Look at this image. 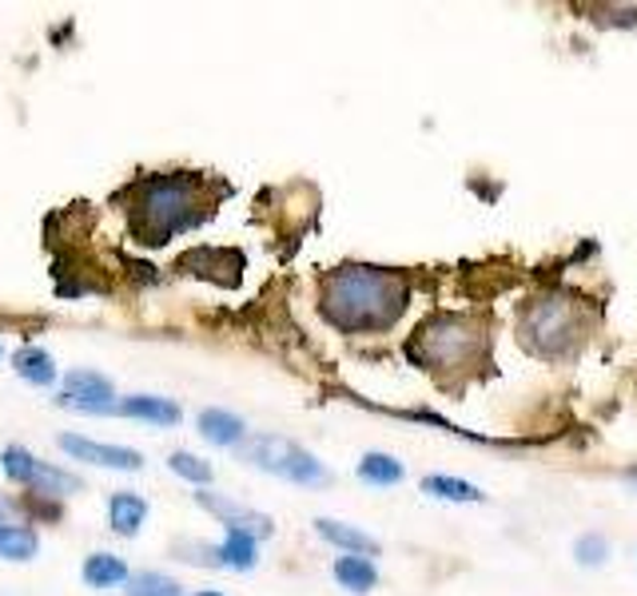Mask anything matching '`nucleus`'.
I'll use <instances>...</instances> for the list:
<instances>
[{
	"instance_id": "obj_7",
	"label": "nucleus",
	"mask_w": 637,
	"mask_h": 596,
	"mask_svg": "<svg viewBox=\"0 0 637 596\" xmlns=\"http://www.w3.org/2000/svg\"><path fill=\"white\" fill-rule=\"evenodd\" d=\"M57 446L64 454H72L76 461H93V465H105V470H139L144 465V454L124 446H100V442H88V437H72L60 434Z\"/></svg>"
},
{
	"instance_id": "obj_15",
	"label": "nucleus",
	"mask_w": 637,
	"mask_h": 596,
	"mask_svg": "<svg viewBox=\"0 0 637 596\" xmlns=\"http://www.w3.org/2000/svg\"><path fill=\"white\" fill-rule=\"evenodd\" d=\"M216 557H220V569L247 573V569H255V537H247L240 529H228L223 545H216Z\"/></svg>"
},
{
	"instance_id": "obj_27",
	"label": "nucleus",
	"mask_w": 637,
	"mask_h": 596,
	"mask_svg": "<svg viewBox=\"0 0 637 596\" xmlns=\"http://www.w3.org/2000/svg\"><path fill=\"white\" fill-rule=\"evenodd\" d=\"M0 355H4V346H0Z\"/></svg>"
},
{
	"instance_id": "obj_11",
	"label": "nucleus",
	"mask_w": 637,
	"mask_h": 596,
	"mask_svg": "<svg viewBox=\"0 0 637 596\" xmlns=\"http://www.w3.org/2000/svg\"><path fill=\"white\" fill-rule=\"evenodd\" d=\"M315 533H319L323 541H331V545H339V549L355 552V557H359V552H371V557L379 552V541L367 537V533H363V529H355V525L331 521V517H319V521H315Z\"/></svg>"
},
{
	"instance_id": "obj_4",
	"label": "nucleus",
	"mask_w": 637,
	"mask_h": 596,
	"mask_svg": "<svg viewBox=\"0 0 637 596\" xmlns=\"http://www.w3.org/2000/svg\"><path fill=\"white\" fill-rule=\"evenodd\" d=\"M590 307L574 295H538L522 310V343L538 358H566L586 343Z\"/></svg>"
},
{
	"instance_id": "obj_26",
	"label": "nucleus",
	"mask_w": 637,
	"mask_h": 596,
	"mask_svg": "<svg viewBox=\"0 0 637 596\" xmlns=\"http://www.w3.org/2000/svg\"><path fill=\"white\" fill-rule=\"evenodd\" d=\"M196 596H223V593H208V588H204V593H196Z\"/></svg>"
},
{
	"instance_id": "obj_20",
	"label": "nucleus",
	"mask_w": 637,
	"mask_h": 596,
	"mask_svg": "<svg viewBox=\"0 0 637 596\" xmlns=\"http://www.w3.org/2000/svg\"><path fill=\"white\" fill-rule=\"evenodd\" d=\"M0 470L9 473L12 482L33 485L36 482V470H40V461H36L24 446H9L4 454H0Z\"/></svg>"
},
{
	"instance_id": "obj_9",
	"label": "nucleus",
	"mask_w": 637,
	"mask_h": 596,
	"mask_svg": "<svg viewBox=\"0 0 637 596\" xmlns=\"http://www.w3.org/2000/svg\"><path fill=\"white\" fill-rule=\"evenodd\" d=\"M100 413H120V418H144V422L156 425H175L180 422V406L168 398H151V394H139V398H124L105 406Z\"/></svg>"
},
{
	"instance_id": "obj_2",
	"label": "nucleus",
	"mask_w": 637,
	"mask_h": 596,
	"mask_svg": "<svg viewBox=\"0 0 637 596\" xmlns=\"http://www.w3.org/2000/svg\"><path fill=\"white\" fill-rule=\"evenodd\" d=\"M216 199L208 196V175L168 172L132 184V231L139 243L160 247L180 231H192L211 215Z\"/></svg>"
},
{
	"instance_id": "obj_13",
	"label": "nucleus",
	"mask_w": 637,
	"mask_h": 596,
	"mask_svg": "<svg viewBox=\"0 0 637 596\" xmlns=\"http://www.w3.org/2000/svg\"><path fill=\"white\" fill-rule=\"evenodd\" d=\"M144 517H148V501L136 494H112V501H108V521L120 537H136Z\"/></svg>"
},
{
	"instance_id": "obj_19",
	"label": "nucleus",
	"mask_w": 637,
	"mask_h": 596,
	"mask_svg": "<svg viewBox=\"0 0 637 596\" xmlns=\"http://www.w3.org/2000/svg\"><path fill=\"white\" fill-rule=\"evenodd\" d=\"M359 477L367 485H394L403 482V461H394L391 454H367L359 461Z\"/></svg>"
},
{
	"instance_id": "obj_6",
	"label": "nucleus",
	"mask_w": 637,
	"mask_h": 596,
	"mask_svg": "<svg viewBox=\"0 0 637 596\" xmlns=\"http://www.w3.org/2000/svg\"><path fill=\"white\" fill-rule=\"evenodd\" d=\"M117 390H112V378L96 374V370H72L64 374V406H76L84 413H100L105 406H112Z\"/></svg>"
},
{
	"instance_id": "obj_22",
	"label": "nucleus",
	"mask_w": 637,
	"mask_h": 596,
	"mask_svg": "<svg viewBox=\"0 0 637 596\" xmlns=\"http://www.w3.org/2000/svg\"><path fill=\"white\" fill-rule=\"evenodd\" d=\"M168 465H172V470L180 473L184 482L211 485V465L204 458H196V454H184V449H180V454H172V458H168Z\"/></svg>"
},
{
	"instance_id": "obj_23",
	"label": "nucleus",
	"mask_w": 637,
	"mask_h": 596,
	"mask_svg": "<svg viewBox=\"0 0 637 596\" xmlns=\"http://www.w3.org/2000/svg\"><path fill=\"white\" fill-rule=\"evenodd\" d=\"M40 485V494H72V489H81V477H72V473H60V470H48L45 461H40V470H36V482Z\"/></svg>"
},
{
	"instance_id": "obj_24",
	"label": "nucleus",
	"mask_w": 637,
	"mask_h": 596,
	"mask_svg": "<svg viewBox=\"0 0 637 596\" xmlns=\"http://www.w3.org/2000/svg\"><path fill=\"white\" fill-rule=\"evenodd\" d=\"M574 557H578V564H605V557H610V541L602 537V533H586V537L574 545Z\"/></svg>"
},
{
	"instance_id": "obj_3",
	"label": "nucleus",
	"mask_w": 637,
	"mask_h": 596,
	"mask_svg": "<svg viewBox=\"0 0 637 596\" xmlns=\"http://www.w3.org/2000/svg\"><path fill=\"white\" fill-rule=\"evenodd\" d=\"M406 358L430 374H463L470 367H487L490 334L487 322L470 314H430L406 343Z\"/></svg>"
},
{
	"instance_id": "obj_25",
	"label": "nucleus",
	"mask_w": 637,
	"mask_h": 596,
	"mask_svg": "<svg viewBox=\"0 0 637 596\" xmlns=\"http://www.w3.org/2000/svg\"><path fill=\"white\" fill-rule=\"evenodd\" d=\"M9 513H12L9 501H0V525H9Z\"/></svg>"
},
{
	"instance_id": "obj_8",
	"label": "nucleus",
	"mask_w": 637,
	"mask_h": 596,
	"mask_svg": "<svg viewBox=\"0 0 637 596\" xmlns=\"http://www.w3.org/2000/svg\"><path fill=\"white\" fill-rule=\"evenodd\" d=\"M196 501L208 509V513H216L223 521L228 529H240V533H247V537H271V517H264V513H255V509H244V505H235V501H228V497H220V494H196Z\"/></svg>"
},
{
	"instance_id": "obj_10",
	"label": "nucleus",
	"mask_w": 637,
	"mask_h": 596,
	"mask_svg": "<svg viewBox=\"0 0 637 596\" xmlns=\"http://www.w3.org/2000/svg\"><path fill=\"white\" fill-rule=\"evenodd\" d=\"M199 434L208 437L211 446H240L247 437L244 418H235L228 410H204L199 413Z\"/></svg>"
},
{
	"instance_id": "obj_5",
	"label": "nucleus",
	"mask_w": 637,
	"mask_h": 596,
	"mask_svg": "<svg viewBox=\"0 0 637 596\" xmlns=\"http://www.w3.org/2000/svg\"><path fill=\"white\" fill-rule=\"evenodd\" d=\"M244 461H252L255 470L275 473V477L295 482V485H323L327 482L323 461H315L307 449L287 442V437H279V434L252 437V442L244 446Z\"/></svg>"
},
{
	"instance_id": "obj_14",
	"label": "nucleus",
	"mask_w": 637,
	"mask_h": 596,
	"mask_svg": "<svg viewBox=\"0 0 637 596\" xmlns=\"http://www.w3.org/2000/svg\"><path fill=\"white\" fill-rule=\"evenodd\" d=\"M335 581L347 593H371L375 585H379V569L371 564V557H339L335 561Z\"/></svg>"
},
{
	"instance_id": "obj_21",
	"label": "nucleus",
	"mask_w": 637,
	"mask_h": 596,
	"mask_svg": "<svg viewBox=\"0 0 637 596\" xmlns=\"http://www.w3.org/2000/svg\"><path fill=\"white\" fill-rule=\"evenodd\" d=\"M127 596H184L172 576L163 573H136L127 576Z\"/></svg>"
},
{
	"instance_id": "obj_1",
	"label": "nucleus",
	"mask_w": 637,
	"mask_h": 596,
	"mask_svg": "<svg viewBox=\"0 0 637 596\" xmlns=\"http://www.w3.org/2000/svg\"><path fill=\"white\" fill-rule=\"evenodd\" d=\"M411 302V283L387 266H339L323 275L319 310L331 326L347 334L391 331Z\"/></svg>"
},
{
	"instance_id": "obj_18",
	"label": "nucleus",
	"mask_w": 637,
	"mask_h": 596,
	"mask_svg": "<svg viewBox=\"0 0 637 596\" xmlns=\"http://www.w3.org/2000/svg\"><path fill=\"white\" fill-rule=\"evenodd\" d=\"M422 494L442 497V501H487V494L470 482H458V477H442V473H430L422 477Z\"/></svg>"
},
{
	"instance_id": "obj_16",
	"label": "nucleus",
	"mask_w": 637,
	"mask_h": 596,
	"mask_svg": "<svg viewBox=\"0 0 637 596\" xmlns=\"http://www.w3.org/2000/svg\"><path fill=\"white\" fill-rule=\"evenodd\" d=\"M120 581H127V564L120 561V557H112V552H93V557L84 561V585L112 588V585H120Z\"/></svg>"
},
{
	"instance_id": "obj_17",
	"label": "nucleus",
	"mask_w": 637,
	"mask_h": 596,
	"mask_svg": "<svg viewBox=\"0 0 637 596\" xmlns=\"http://www.w3.org/2000/svg\"><path fill=\"white\" fill-rule=\"evenodd\" d=\"M36 549H40L36 529H28V525H0V557H4V561H33Z\"/></svg>"
},
{
	"instance_id": "obj_12",
	"label": "nucleus",
	"mask_w": 637,
	"mask_h": 596,
	"mask_svg": "<svg viewBox=\"0 0 637 596\" xmlns=\"http://www.w3.org/2000/svg\"><path fill=\"white\" fill-rule=\"evenodd\" d=\"M12 370H16L24 382H33V386H52V382H57V362H52V355L40 350V346H21V350L12 355Z\"/></svg>"
}]
</instances>
